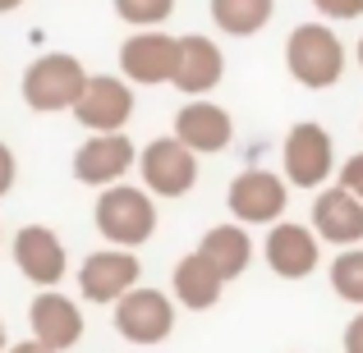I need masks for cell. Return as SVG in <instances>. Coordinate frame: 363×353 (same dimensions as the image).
I'll list each match as a JSON object with an SVG mask.
<instances>
[{
	"instance_id": "cell-21",
	"label": "cell",
	"mask_w": 363,
	"mask_h": 353,
	"mask_svg": "<svg viewBox=\"0 0 363 353\" xmlns=\"http://www.w3.org/2000/svg\"><path fill=\"white\" fill-rule=\"evenodd\" d=\"M331 289L345 303H359L363 308V248H345V253L331 262Z\"/></svg>"
},
{
	"instance_id": "cell-26",
	"label": "cell",
	"mask_w": 363,
	"mask_h": 353,
	"mask_svg": "<svg viewBox=\"0 0 363 353\" xmlns=\"http://www.w3.org/2000/svg\"><path fill=\"white\" fill-rule=\"evenodd\" d=\"M340 345H345V353H363V312L345 326V340H340Z\"/></svg>"
},
{
	"instance_id": "cell-27",
	"label": "cell",
	"mask_w": 363,
	"mask_h": 353,
	"mask_svg": "<svg viewBox=\"0 0 363 353\" xmlns=\"http://www.w3.org/2000/svg\"><path fill=\"white\" fill-rule=\"evenodd\" d=\"M5 353H60V349H51V345H42V340H18V345H9Z\"/></svg>"
},
{
	"instance_id": "cell-25",
	"label": "cell",
	"mask_w": 363,
	"mask_h": 353,
	"mask_svg": "<svg viewBox=\"0 0 363 353\" xmlns=\"http://www.w3.org/2000/svg\"><path fill=\"white\" fill-rule=\"evenodd\" d=\"M14 179H18V161H14V151L0 142V197L14 188Z\"/></svg>"
},
{
	"instance_id": "cell-13",
	"label": "cell",
	"mask_w": 363,
	"mask_h": 353,
	"mask_svg": "<svg viewBox=\"0 0 363 353\" xmlns=\"http://www.w3.org/2000/svg\"><path fill=\"white\" fill-rule=\"evenodd\" d=\"M318 230H308V225H290V221H276L272 234H267V266H272L281 280H303V275H313V266H318Z\"/></svg>"
},
{
	"instance_id": "cell-14",
	"label": "cell",
	"mask_w": 363,
	"mask_h": 353,
	"mask_svg": "<svg viewBox=\"0 0 363 353\" xmlns=\"http://www.w3.org/2000/svg\"><path fill=\"white\" fill-rule=\"evenodd\" d=\"M28 326H33V335L42 340V345L65 353L83 340V312H79L74 299H65V294H55V289H42L33 299V308H28Z\"/></svg>"
},
{
	"instance_id": "cell-3",
	"label": "cell",
	"mask_w": 363,
	"mask_h": 353,
	"mask_svg": "<svg viewBox=\"0 0 363 353\" xmlns=\"http://www.w3.org/2000/svg\"><path fill=\"white\" fill-rule=\"evenodd\" d=\"M92 221H97L101 238H111L120 248H138L157 234V207H152V197L143 188L106 184V193L92 207Z\"/></svg>"
},
{
	"instance_id": "cell-23",
	"label": "cell",
	"mask_w": 363,
	"mask_h": 353,
	"mask_svg": "<svg viewBox=\"0 0 363 353\" xmlns=\"http://www.w3.org/2000/svg\"><path fill=\"white\" fill-rule=\"evenodd\" d=\"M322 18H359L363 14V0H313Z\"/></svg>"
},
{
	"instance_id": "cell-19",
	"label": "cell",
	"mask_w": 363,
	"mask_h": 353,
	"mask_svg": "<svg viewBox=\"0 0 363 353\" xmlns=\"http://www.w3.org/2000/svg\"><path fill=\"white\" fill-rule=\"evenodd\" d=\"M198 253H203L225 280H240L248 271V262H253V238H248V230H240V225H212V230L203 234V243H198Z\"/></svg>"
},
{
	"instance_id": "cell-15",
	"label": "cell",
	"mask_w": 363,
	"mask_h": 353,
	"mask_svg": "<svg viewBox=\"0 0 363 353\" xmlns=\"http://www.w3.org/2000/svg\"><path fill=\"white\" fill-rule=\"evenodd\" d=\"M313 230L336 248L363 243V197H354L345 184L318 193V202H313Z\"/></svg>"
},
{
	"instance_id": "cell-16",
	"label": "cell",
	"mask_w": 363,
	"mask_h": 353,
	"mask_svg": "<svg viewBox=\"0 0 363 353\" xmlns=\"http://www.w3.org/2000/svg\"><path fill=\"white\" fill-rule=\"evenodd\" d=\"M221 74H225V55L212 37H198V33L179 37V69L170 88H179L184 97H207L221 83Z\"/></svg>"
},
{
	"instance_id": "cell-8",
	"label": "cell",
	"mask_w": 363,
	"mask_h": 353,
	"mask_svg": "<svg viewBox=\"0 0 363 353\" xmlns=\"http://www.w3.org/2000/svg\"><path fill=\"white\" fill-rule=\"evenodd\" d=\"M138 257H133V248H101V253H88L79 266V294L88 303H120L124 294L138 284Z\"/></svg>"
},
{
	"instance_id": "cell-18",
	"label": "cell",
	"mask_w": 363,
	"mask_h": 353,
	"mask_svg": "<svg viewBox=\"0 0 363 353\" xmlns=\"http://www.w3.org/2000/svg\"><path fill=\"white\" fill-rule=\"evenodd\" d=\"M221 284H225V275L216 271L203 253L179 257V266H175V303H184L189 312H207L216 299H221Z\"/></svg>"
},
{
	"instance_id": "cell-28",
	"label": "cell",
	"mask_w": 363,
	"mask_h": 353,
	"mask_svg": "<svg viewBox=\"0 0 363 353\" xmlns=\"http://www.w3.org/2000/svg\"><path fill=\"white\" fill-rule=\"evenodd\" d=\"M23 0H0V14H9V9H18Z\"/></svg>"
},
{
	"instance_id": "cell-10",
	"label": "cell",
	"mask_w": 363,
	"mask_h": 353,
	"mask_svg": "<svg viewBox=\"0 0 363 353\" xmlns=\"http://www.w3.org/2000/svg\"><path fill=\"white\" fill-rule=\"evenodd\" d=\"M129 115H133V88L120 83L116 74H92L79 106H74V120L92 133H120Z\"/></svg>"
},
{
	"instance_id": "cell-1",
	"label": "cell",
	"mask_w": 363,
	"mask_h": 353,
	"mask_svg": "<svg viewBox=\"0 0 363 353\" xmlns=\"http://www.w3.org/2000/svg\"><path fill=\"white\" fill-rule=\"evenodd\" d=\"M88 79L92 74L83 69L74 55L46 51V55H37V60L23 69V101H28V110H37V115L74 110L79 97H83V88H88Z\"/></svg>"
},
{
	"instance_id": "cell-6",
	"label": "cell",
	"mask_w": 363,
	"mask_h": 353,
	"mask_svg": "<svg viewBox=\"0 0 363 353\" xmlns=\"http://www.w3.org/2000/svg\"><path fill=\"white\" fill-rule=\"evenodd\" d=\"M120 69H124V79H129V83H143V88L175 83L179 37L161 33V28H138V33L120 46Z\"/></svg>"
},
{
	"instance_id": "cell-2",
	"label": "cell",
	"mask_w": 363,
	"mask_h": 353,
	"mask_svg": "<svg viewBox=\"0 0 363 353\" xmlns=\"http://www.w3.org/2000/svg\"><path fill=\"white\" fill-rule=\"evenodd\" d=\"M285 69L303 88H331L345 74V46L327 23H299L285 37Z\"/></svg>"
},
{
	"instance_id": "cell-5",
	"label": "cell",
	"mask_w": 363,
	"mask_h": 353,
	"mask_svg": "<svg viewBox=\"0 0 363 353\" xmlns=\"http://www.w3.org/2000/svg\"><path fill=\"white\" fill-rule=\"evenodd\" d=\"M138 170L157 197H184L198 184V151L184 138H152L138 156Z\"/></svg>"
},
{
	"instance_id": "cell-11",
	"label": "cell",
	"mask_w": 363,
	"mask_h": 353,
	"mask_svg": "<svg viewBox=\"0 0 363 353\" xmlns=\"http://www.w3.org/2000/svg\"><path fill=\"white\" fill-rule=\"evenodd\" d=\"M14 266L37 284V289H55L69 271V257H65V243L55 230L46 225H23L14 234Z\"/></svg>"
},
{
	"instance_id": "cell-30",
	"label": "cell",
	"mask_w": 363,
	"mask_h": 353,
	"mask_svg": "<svg viewBox=\"0 0 363 353\" xmlns=\"http://www.w3.org/2000/svg\"><path fill=\"white\" fill-rule=\"evenodd\" d=\"M359 69H363V37H359Z\"/></svg>"
},
{
	"instance_id": "cell-9",
	"label": "cell",
	"mask_w": 363,
	"mask_h": 353,
	"mask_svg": "<svg viewBox=\"0 0 363 353\" xmlns=\"http://www.w3.org/2000/svg\"><path fill=\"white\" fill-rule=\"evenodd\" d=\"M116 330L129 345H161L175 330V303L161 289H138L133 284L116 303Z\"/></svg>"
},
{
	"instance_id": "cell-20",
	"label": "cell",
	"mask_w": 363,
	"mask_h": 353,
	"mask_svg": "<svg viewBox=\"0 0 363 353\" xmlns=\"http://www.w3.org/2000/svg\"><path fill=\"white\" fill-rule=\"evenodd\" d=\"M276 0H212V23L225 37H253L272 23Z\"/></svg>"
},
{
	"instance_id": "cell-24",
	"label": "cell",
	"mask_w": 363,
	"mask_h": 353,
	"mask_svg": "<svg viewBox=\"0 0 363 353\" xmlns=\"http://www.w3.org/2000/svg\"><path fill=\"white\" fill-rule=\"evenodd\" d=\"M340 184H345L354 197H363V151H359V156H350L345 166H340Z\"/></svg>"
},
{
	"instance_id": "cell-22",
	"label": "cell",
	"mask_w": 363,
	"mask_h": 353,
	"mask_svg": "<svg viewBox=\"0 0 363 353\" xmlns=\"http://www.w3.org/2000/svg\"><path fill=\"white\" fill-rule=\"evenodd\" d=\"M116 14L133 28H157L175 14V0H116Z\"/></svg>"
},
{
	"instance_id": "cell-17",
	"label": "cell",
	"mask_w": 363,
	"mask_h": 353,
	"mask_svg": "<svg viewBox=\"0 0 363 353\" xmlns=\"http://www.w3.org/2000/svg\"><path fill=\"white\" fill-rule=\"evenodd\" d=\"M175 138H184L194 151H221L235 138V120L216 101H189L175 115Z\"/></svg>"
},
{
	"instance_id": "cell-4",
	"label": "cell",
	"mask_w": 363,
	"mask_h": 353,
	"mask_svg": "<svg viewBox=\"0 0 363 353\" xmlns=\"http://www.w3.org/2000/svg\"><path fill=\"white\" fill-rule=\"evenodd\" d=\"M281 161H285V179L294 188H322L327 175L336 170V147H331V133L313 120H299L290 133H285V147H281Z\"/></svg>"
},
{
	"instance_id": "cell-7",
	"label": "cell",
	"mask_w": 363,
	"mask_h": 353,
	"mask_svg": "<svg viewBox=\"0 0 363 353\" xmlns=\"http://www.w3.org/2000/svg\"><path fill=\"white\" fill-rule=\"evenodd\" d=\"M285 184H290V179L272 175V170H257V166L244 170V175H235L230 193H225L235 221L240 225H276L285 216V202H290Z\"/></svg>"
},
{
	"instance_id": "cell-29",
	"label": "cell",
	"mask_w": 363,
	"mask_h": 353,
	"mask_svg": "<svg viewBox=\"0 0 363 353\" xmlns=\"http://www.w3.org/2000/svg\"><path fill=\"white\" fill-rule=\"evenodd\" d=\"M5 340H9V335H5V321H0V353H5Z\"/></svg>"
},
{
	"instance_id": "cell-12",
	"label": "cell",
	"mask_w": 363,
	"mask_h": 353,
	"mask_svg": "<svg viewBox=\"0 0 363 353\" xmlns=\"http://www.w3.org/2000/svg\"><path fill=\"white\" fill-rule=\"evenodd\" d=\"M133 161H138V151L124 138V129L120 133H92V138L74 151V179H79V184H92V188H106V184H116L120 175H129Z\"/></svg>"
}]
</instances>
